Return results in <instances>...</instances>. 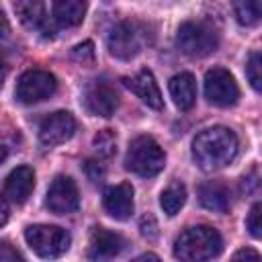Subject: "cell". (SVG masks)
Masks as SVG:
<instances>
[{
	"label": "cell",
	"mask_w": 262,
	"mask_h": 262,
	"mask_svg": "<svg viewBox=\"0 0 262 262\" xmlns=\"http://www.w3.org/2000/svg\"><path fill=\"white\" fill-rule=\"evenodd\" d=\"M237 156V137L227 127H209L192 139V158L205 172H215L231 164Z\"/></svg>",
	"instance_id": "cell-1"
},
{
	"label": "cell",
	"mask_w": 262,
	"mask_h": 262,
	"mask_svg": "<svg viewBox=\"0 0 262 262\" xmlns=\"http://www.w3.org/2000/svg\"><path fill=\"white\" fill-rule=\"evenodd\" d=\"M223 250V239L209 225L186 227L174 242V256L180 262H207Z\"/></svg>",
	"instance_id": "cell-2"
},
{
	"label": "cell",
	"mask_w": 262,
	"mask_h": 262,
	"mask_svg": "<svg viewBox=\"0 0 262 262\" xmlns=\"http://www.w3.org/2000/svg\"><path fill=\"white\" fill-rule=\"evenodd\" d=\"M164 164H166V154L154 137L139 135L129 143V149L125 156V166H127V170L135 172L137 176L151 178L162 172Z\"/></svg>",
	"instance_id": "cell-3"
},
{
	"label": "cell",
	"mask_w": 262,
	"mask_h": 262,
	"mask_svg": "<svg viewBox=\"0 0 262 262\" xmlns=\"http://www.w3.org/2000/svg\"><path fill=\"white\" fill-rule=\"evenodd\" d=\"M176 45L188 57H205L217 49L219 35L213 25L205 20H186L178 27Z\"/></svg>",
	"instance_id": "cell-4"
},
{
	"label": "cell",
	"mask_w": 262,
	"mask_h": 262,
	"mask_svg": "<svg viewBox=\"0 0 262 262\" xmlns=\"http://www.w3.org/2000/svg\"><path fill=\"white\" fill-rule=\"evenodd\" d=\"M29 248L41 258H57L70 248V233L57 225H29L25 229Z\"/></svg>",
	"instance_id": "cell-5"
},
{
	"label": "cell",
	"mask_w": 262,
	"mask_h": 262,
	"mask_svg": "<svg viewBox=\"0 0 262 262\" xmlns=\"http://www.w3.org/2000/svg\"><path fill=\"white\" fill-rule=\"evenodd\" d=\"M145 41V31L139 23L135 20H121L117 23L108 37H106V47L111 51V55L119 57V59H133Z\"/></svg>",
	"instance_id": "cell-6"
},
{
	"label": "cell",
	"mask_w": 262,
	"mask_h": 262,
	"mask_svg": "<svg viewBox=\"0 0 262 262\" xmlns=\"http://www.w3.org/2000/svg\"><path fill=\"white\" fill-rule=\"evenodd\" d=\"M57 90V80L53 74L45 70H27L16 82V100L23 104H35L47 100Z\"/></svg>",
	"instance_id": "cell-7"
},
{
	"label": "cell",
	"mask_w": 262,
	"mask_h": 262,
	"mask_svg": "<svg viewBox=\"0 0 262 262\" xmlns=\"http://www.w3.org/2000/svg\"><path fill=\"white\" fill-rule=\"evenodd\" d=\"M205 96L215 106H233L239 98L235 78L225 68H213L205 74Z\"/></svg>",
	"instance_id": "cell-8"
},
{
	"label": "cell",
	"mask_w": 262,
	"mask_h": 262,
	"mask_svg": "<svg viewBox=\"0 0 262 262\" xmlns=\"http://www.w3.org/2000/svg\"><path fill=\"white\" fill-rule=\"evenodd\" d=\"M45 205L51 213L55 215H68L74 213L80 207V192L76 182L70 176H55L53 182L49 184L47 196H45Z\"/></svg>",
	"instance_id": "cell-9"
},
{
	"label": "cell",
	"mask_w": 262,
	"mask_h": 262,
	"mask_svg": "<svg viewBox=\"0 0 262 262\" xmlns=\"http://www.w3.org/2000/svg\"><path fill=\"white\" fill-rule=\"evenodd\" d=\"M76 133V119L68 111H55L47 115L39 125V139L45 145H59L72 139Z\"/></svg>",
	"instance_id": "cell-10"
},
{
	"label": "cell",
	"mask_w": 262,
	"mask_h": 262,
	"mask_svg": "<svg viewBox=\"0 0 262 262\" xmlns=\"http://www.w3.org/2000/svg\"><path fill=\"white\" fill-rule=\"evenodd\" d=\"M123 237L104 227H94L88 239V260L90 262H111L123 250Z\"/></svg>",
	"instance_id": "cell-11"
},
{
	"label": "cell",
	"mask_w": 262,
	"mask_h": 262,
	"mask_svg": "<svg viewBox=\"0 0 262 262\" xmlns=\"http://www.w3.org/2000/svg\"><path fill=\"white\" fill-rule=\"evenodd\" d=\"M16 14L20 16L23 25L31 31L41 33L43 37H53L57 33V25L53 23V18L47 14V8L43 2H16L14 4Z\"/></svg>",
	"instance_id": "cell-12"
},
{
	"label": "cell",
	"mask_w": 262,
	"mask_h": 262,
	"mask_svg": "<svg viewBox=\"0 0 262 262\" xmlns=\"http://www.w3.org/2000/svg\"><path fill=\"white\" fill-rule=\"evenodd\" d=\"M102 205H104V211L117 221L129 219L133 213V186L129 182H119L104 188Z\"/></svg>",
	"instance_id": "cell-13"
},
{
	"label": "cell",
	"mask_w": 262,
	"mask_h": 262,
	"mask_svg": "<svg viewBox=\"0 0 262 262\" xmlns=\"http://www.w3.org/2000/svg\"><path fill=\"white\" fill-rule=\"evenodd\" d=\"M33 188H35V170L31 166H16L4 180L2 196L8 203L20 205L31 196Z\"/></svg>",
	"instance_id": "cell-14"
},
{
	"label": "cell",
	"mask_w": 262,
	"mask_h": 262,
	"mask_svg": "<svg viewBox=\"0 0 262 262\" xmlns=\"http://www.w3.org/2000/svg\"><path fill=\"white\" fill-rule=\"evenodd\" d=\"M84 104H86L88 113H92L96 117H111V115H115V111L119 106V96L108 84L94 82L92 86L86 88Z\"/></svg>",
	"instance_id": "cell-15"
},
{
	"label": "cell",
	"mask_w": 262,
	"mask_h": 262,
	"mask_svg": "<svg viewBox=\"0 0 262 262\" xmlns=\"http://www.w3.org/2000/svg\"><path fill=\"white\" fill-rule=\"evenodd\" d=\"M125 84L154 111H162L164 106V98H162V92H160V86L154 78V74L149 70H141L137 72L133 78L125 80Z\"/></svg>",
	"instance_id": "cell-16"
},
{
	"label": "cell",
	"mask_w": 262,
	"mask_h": 262,
	"mask_svg": "<svg viewBox=\"0 0 262 262\" xmlns=\"http://www.w3.org/2000/svg\"><path fill=\"white\" fill-rule=\"evenodd\" d=\"M168 90H170V96H172L174 104L180 111H190L194 106L196 82H194V76L190 72H180V74L172 76L170 84H168Z\"/></svg>",
	"instance_id": "cell-17"
},
{
	"label": "cell",
	"mask_w": 262,
	"mask_h": 262,
	"mask_svg": "<svg viewBox=\"0 0 262 262\" xmlns=\"http://www.w3.org/2000/svg\"><path fill=\"white\" fill-rule=\"evenodd\" d=\"M86 2L82 0H57L51 4V18L57 27H78L84 20Z\"/></svg>",
	"instance_id": "cell-18"
},
{
	"label": "cell",
	"mask_w": 262,
	"mask_h": 262,
	"mask_svg": "<svg viewBox=\"0 0 262 262\" xmlns=\"http://www.w3.org/2000/svg\"><path fill=\"white\" fill-rule=\"evenodd\" d=\"M199 201L209 211L225 213L229 209V188L223 182L209 180L199 186Z\"/></svg>",
	"instance_id": "cell-19"
},
{
	"label": "cell",
	"mask_w": 262,
	"mask_h": 262,
	"mask_svg": "<svg viewBox=\"0 0 262 262\" xmlns=\"http://www.w3.org/2000/svg\"><path fill=\"white\" fill-rule=\"evenodd\" d=\"M184 203H186V186H184L180 180L170 182V184L162 190V194H160V207H162L164 213L170 215V217H174V215L184 207Z\"/></svg>",
	"instance_id": "cell-20"
},
{
	"label": "cell",
	"mask_w": 262,
	"mask_h": 262,
	"mask_svg": "<svg viewBox=\"0 0 262 262\" xmlns=\"http://www.w3.org/2000/svg\"><path fill=\"white\" fill-rule=\"evenodd\" d=\"M233 14L244 27L256 25L262 20V0H237L233 2Z\"/></svg>",
	"instance_id": "cell-21"
},
{
	"label": "cell",
	"mask_w": 262,
	"mask_h": 262,
	"mask_svg": "<svg viewBox=\"0 0 262 262\" xmlns=\"http://www.w3.org/2000/svg\"><path fill=\"white\" fill-rule=\"evenodd\" d=\"M94 149L100 158H111L117 154V133L113 129H102L94 135Z\"/></svg>",
	"instance_id": "cell-22"
},
{
	"label": "cell",
	"mask_w": 262,
	"mask_h": 262,
	"mask_svg": "<svg viewBox=\"0 0 262 262\" xmlns=\"http://www.w3.org/2000/svg\"><path fill=\"white\" fill-rule=\"evenodd\" d=\"M246 76L248 82L254 90L262 92V51H256L248 57V66H246Z\"/></svg>",
	"instance_id": "cell-23"
},
{
	"label": "cell",
	"mask_w": 262,
	"mask_h": 262,
	"mask_svg": "<svg viewBox=\"0 0 262 262\" xmlns=\"http://www.w3.org/2000/svg\"><path fill=\"white\" fill-rule=\"evenodd\" d=\"M246 229L250 231V235L262 239V201H258L250 209V213L246 217Z\"/></svg>",
	"instance_id": "cell-24"
},
{
	"label": "cell",
	"mask_w": 262,
	"mask_h": 262,
	"mask_svg": "<svg viewBox=\"0 0 262 262\" xmlns=\"http://www.w3.org/2000/svg\"><path fill=\"white\" fill-rule=\"evenodd\" d=\"M242 190L246 194H252V192H260L262 190V170L260 168H252L248 174H244V178H242Z\"/></svg>",
	"instance_id": "cell-25"
},
{
	"label": "cell",
	"mask_w": 262,
	"mask_h": 262,
	"mask_svg": "<svg viewBox=\"0 0 262 262\" xmlns=\"http://www.w3.org/2000/svg\"><path fill=\"white\" fill-rule=\"evenodd\" d=\"M72 59H76L82 66H88L94 61V43L92 41H84L80 45H76L72 49Z\"/></svg>",
	"instance_id": "cell-26"
},
{
	"label": "cell",
	"mask_w": 262,
	"mask_h": 262,
	"mask_svg": "<svg viewBox=\"0 0 262 262\" xmlns=\"http://www.w3.org/2000/svg\"><path fill=\"white\" fill-rule=\"evenodd\" d=\"M84 172H86L88 180H92V182H100L104 178V166L98 160H86Z\"/></svg>",
	"instance_id": "cell-27"
},
{
	"label": "cell",
	"mask_w": 262,
	"mask_h": 262,
	"mask_svg": "<svg viewBox=\"0 0 262 262\" xmlns=\"http://www.w3.org/2000/svg\"><path fill=\"white\" fill-rule=\"evenodd\" d=\"M229 262H262V258L254 248H239Z\"/></svg>",
	"instance_id": "cell-28"
},
{
	"label": "cell",
	"mask_w": 262,
	"mask_h": 262,
	"mask_svg": "<svg viewBox=\"0 0 262 262\" xmlns=\"http://www.w3.org/2000/svg\"><path fill=\"white\" fill-rule=\"evenodd\" d=\"M0 262H25V260L8 242H2L0 244Z\"/></svg>",
	"instance_id": "cell-29"
},
{
	"label": "cell",
	"mask_w": 262,
	"mask_h": 262,
	"mask_svg": "<svg viewBox=\"0 0 262 262\" xmlns=\"http://www.w3.org/2000/svg\"><path fill=\"white\" fill-rule=\"evenodd\" d=\"M141 233H143L145 237H149V239H154V237L158 235V225H156L154 215H145V217L141 219Z\"/></svg>",
	"instance_id": "cell-30"
},
{
	"label": "cell",
	"mask_w": 262,
	"mask_h": 262,
	"mask_svg": "<svg viewBox=\"0 0 262 262\" xmlns=\"http://www.w3.org/2000/svg\"><path fill=\"white\" fill-rule=\"evenodd\" d=\"M131 262H162L156 254H151V252H145V254H141V256H137V258H133Z\"/></svg>",
	"instance_id": "cell-31"
}]
</instances>
